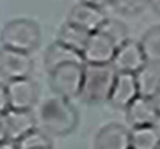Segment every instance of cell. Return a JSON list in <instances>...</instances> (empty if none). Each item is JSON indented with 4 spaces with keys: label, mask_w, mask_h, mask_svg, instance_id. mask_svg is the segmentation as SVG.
Instances as JSON below:
<instances>
[{
    "label": "cell",
    "mask_w": 160,
    "mask_h": 149,
    "mask_svg": "<svg viewBox=\"0 0 160 149\" xmlns=\"http://www.w3.org/2000/svg\"><path fill=\"white\" fill-rule=\"evenodd\" d=\"M37 122H39V130L49 136H65L78 128L79 111L70 100L55 96L41 105Z\"/></svg>",
    "instance_id": "obj_1"
},
{
    "label": "cell",
    "mask_w": 160,
    "mask_h": 149,
    "mask_svg": "<svg viewBox=\"0 0 160 149\" xmlns=\"http://www.w3.org/2000/svg\"><path fill=\"white\" fill-rule=\"evenodd\" d=\"M117 73L111 64L83 65V80L79 93L82 101L91 105L107 103Z\"/></svg>",
    "instance_id": "obj_2"
},
{
    "label": "cell",
    "mask_w": 160,
    "mask_h": 149,
    "mask_svg": "<svg viewBox=\"0 0 160 149\" xmlns=\"http://www.w3.org/2000/svg\"><path fill=\"white\" fill-rule=\"evenodd\" d=\"M41 28L30 18H16L8 21L0 34V42L4 48L31 54L41 45Z\"/></svg>",
    "instance_id": "obj_3"
},
{
    "label": "cell",
    "mask_w": 160,
    "mask_h": 149,
    "mask_svg": "<svg viewBox=\"0 0 160 149\" xmlns=\"http://www.w3.org/2000/svg\"><path fill=\"white\" fill-rule=\"evenodd\" d=\"M83 65L84 64H65L49 72L51 90L63 99L79 97L83 80Z\"/></svg>",
    "instance_id": "obj_4"
},
{
    "label": "cell",
    "mask_w": 160,
    "mask_h": 149,
    "mask_svg": "<svg viewBox=\"0 0 160 149\" xmlns=\"http://www.w3.org/2000/svg\"><path fill=\"white\" fill-rule=\"evenodd\" d=\"M6 86L8 108L13 110H31L39 97L38 83L31 77L10 80Z\"/></svg>",
    "instance_id": "obj_5"
},
{
    "label": "cell",
    "mask_w": 160,
    "mask_h": 149,
    "mask_svg": "<svg viewBox=\"0 0 160 149\" xmlns=\"http://www.w3.org/2000/svg\"><path fill=\"white\" fill-rule=\"evenodd\" d=\"M34 70V61L30 54L0 48V76L6 80H17L30 77Z\"/></svg>",
    "instance_id": "obj_6"
},
{
    "label": "cell",
    "mask_w": 160,
    "mask_h": 149,
    "mask_svg": "<svg viewBox=\"0 0 160 149\" xmlns=\"http://www.w3.org/2000/svg\"><path fill=\"white\" fill-rule=\"evenodd\" d=\"M117 51V45L101 31L88 35L82 56L84 64H111Z\"/></svg>",
    "instance_id": "obj_7"
},
{
    "label": "cell",
    "mask_w": 160,
    "mask_h": 149,
    "mask_svg": "<svg viewBox=\"0 0 160 149\" xmlns=\"http://www.w3.org/2000/svg\"><path fill=\"white\" fill-rule=\"evenodd\" d=\"M146 64L145 56L142 54L139 42L133 39H127L124 44H121L115 51L114 59L111 62L117 72L133 73L135 74Z\"/></svg>",
    "instance_id": "obj_8"
},
{
    "label": "cell",
    "mask_w": 160,
    "mask_h": 149,
    "mask_svg": "<svg viewBox=\"0 0 160 149\" xmlns=\"http://www.w3.org/2000/svg\"><path fill=\"white\" fill-rule=\"evenodd\" d=\"M107 20L104 10L100 7L86 3H78L70 8L68 14V23L87 31V33H96L100 30L104 21Z\"/></svg>",
    "instance_id": "obj_9"
},
{
    "label": "cell",
    "mask_w": 160,
    "mask_h": 149,
    "mask_svg": "<svg viewBox=\"0 0 160 149\" xmlns=\"http://www.w3.org/2000/svg\"><path fill=\"white\" fill-rule=\"evenodd\" d=\"M138 96L139 94L135 74L124 72L117 73L114 86L108 97V103L117 110H125Z\"/></svg>",
    "instance_id": "obj_10"
},
{
    "label": "cell",
    "mask_w": 160,
    "mask_h": 149,
    "mask_svg": "<svg viewBox=\"0 0 160 149\" xmlns=\"http://www.w3.org/2000/svg\"><path fill=\"white\" fill-rule=\"evenodd\" d=\"M6 132H7V141L16 142L21 136L28 134L30 131L35 130L37 122L35 114L31 110H13L8 108L4 114Z\"/></svg>",
    "instance_id": "obj_11"
},
{
    "label": "cell",
    "mask_w": 160,
    "mask_h": 149,
    "mask_svg": "<svg viewBox=\"0 0 160 149\" xmlns=\"http://www.w3.org/2000/svg\"><path fill=\"white\" fill-rule=\"evenodd\" d=\"M94 149H131L129 131L118 122H110L94 136Z\"/></svg>",
    "instance_id": "obj_12"
},
{
    "label": "cell",
    "mask_w": 160,
    "mask_h": 149,
    "mask_svg": "<svg viewBox=\"0 0 160 149\" xmlns=\"http://www.w3.org/2000/svg\"><path fill=\"white\" fill-rule=\"evenodd\" d=\"M125 118L131 127L135 128L145 127V125H155L160 117L149 97L138 96L125 108Z\"/></svg>",
    "instance_id": "obj_13"
},
{
    "label": "cell",
    "mask_w": 160,
    "mask_h": 149,
    "mask_svg": "<svg viewBox=\"0 0 160 149\" xmlns=\"http://www.w3.org/2000/svg\"><path fill=\"white\" fill-rule=\"evenodd\" d=\"M65 64H84L82 54L78 51L68 48L66 45L55 41L47 48L44 55V66L49 73L55 68Z\"/></svg>",
    "instance_id": "obj_14"
},
{
    "label": "cell",
    "mask_w": 160,
    "mask_h": 149,
    "mask_svg": "<svg viewBox=\"0 0 160 149\" xmlns=\"http://www.w3.org/2000/svg\"><path fill=\"white\" fill-rule=\"evenodd\" d=\"M138 94L142 97H152L160 86V65L145 64L135 73Z\"/></svg>",
    "instance_id": "obj_15"
},
{
    "label": "cell",
    "mask_w": 160,
    "mask_h": 149,
    "mask_svg": "<svg viewBox=\"0 0 160 149\" xmlns=\"http://www.w3.org/2000/svg\"><path fill=\"white\" fill-rule=\"evenodd\" d=\"M160 145V131L155 125L135 127L129 131L131 149H158Z\"/></svg>",
    "instance_id": "obj_16"
},
{
    "label": "cell",
    "mask_w": 160,
    "mask_h": 149,
    "mask_svg": "<svg viewBox=\"0 0 160 149\" xmlns=\"http://www.w3.org/2000/svg\"><path fill=\"white\" fill-rule=\"evenodd\" d=\"M88 35H90V33H87V31L82 30V28L76 27V25L66 21L59 28L58 39L56 41L66 45L68 48H72V49L82 54V51L86 47V42L88 39Z\"/></svg>",
    "instance_id": "obj_17"
},
{
    "label": "cell",
    "mask_w": 160,
    "mask_h": 149,
    "mask_svg": "<svg viewBox=\"0 0 160 149\" xmlns=\"http://www.w3.org/2000/svg\"><path fill=\"white\" fill-rule=\"evenodd\" d=\"M146 64L160 65V25L149 28L139 41Z\"/></svg>",
    "instance_id": "obj_18"
},
{
    "label": "cell",
    "mask_w": 160,
    "mask_h": 149,
    "mask_svg": "<svg viewBox=\"0 0 160 149\" xmlns=\"http://www.w3.org/2000/svg\"><path fill=\"white\" fill-rule=\"evenodd\" d=\"M17 149H44L52 146V139L42 130L35 128L14 142Z\"/></svg>",
    "instance_id": "obj_19"
},
{
    "label": "cell",
    "mask_w": 160,
    "mask_h": 149,
    "mask_svg": "<svg viewBox=\"0 0 160 149\" xmlns=\"http://www.w3.org/2000/svg\"><path fill=\"white\" fill-rule=\"evenodd\" d=\"M101 33H104L114 44L117 45V48L121 44H124L127 39H129V33H128V27L119 20L114 18H107L104 21V24L100 27Z\"/></svg>",
    "instance_id": "obj_20"
},
{
    "label": "cell",
    "mask_w": 160,
    "mask_h": 149,
    "mask_svg": "<svg viewBox=\"0 0 160 149\" xmlns=\"http://www.w3.org/2000/svg\"><path fill=\"white\" fill-rule=\"evenodd\" d=\"M110 4L121 16H138L149 6L148 0H111Z\"/></svg>",
    "instance_id": "obj_21"
},
{
    "label": "cell",
    "mask_w": 160,
    "mask_h": 149,
    "mask_svg": "<svg viewBox=\"0 0 160 149\" xmlns=\"http://www.w3.org/2000/svg\"><path fill=\"white\" fill-rule=\"evenodd\" d=\"M8 110L7 93H6V86L0 83V114H4Z\"/></svg>",
    "instance_id": "obj_22"
},
{
    "label": "cell",
    "mask_w": 160,
    "mask_h": 149,
    "mask_svg": "<svg viewBox=\"0 0 160 149\" xmlns=\"http://www.w3.org/2000/svg\"><path fill=\"white\" fill-rule=\"evenodd\" d=\"M7 141V132H6V122H4V116L0 114V144Z\"/></svg>",
    "instance_id": "obj_23"
},
{
    "label": "cell",
    "mask_w": 160,
    "mask_h": 149,
    "mask_svg": "<svg viewBox=\"0 0 160 149\" xmlns=\"http://www.w3.org/2000/svg\"><path fill=\"white\" fill-rule=\"evenodd\" d=\"M82 3H86V4H91V6H96V7H105L107 4H110L111 0H80Z\"/></svg>",
    "instance_id": "obj_24"
},
{
    "label": "cell",
    "mask_w": 160,
    "mask_h": 149,
    "mask_svg": "<svg viewBox=\"0 0 160 149\" xmlns=\"http://www.w3.org/2000/svg\"><path fill=\"white\" fill-rule=\"evenodd\" d=\"M150 100H152L153 105H155L156 111H158V114H159V117H160V86H159L158 90L155 91V94L150 97Z\"/></svg>",
    "instance_id": "obj_25"
},
{
    "label": "cell",
    "mask_w": 160,
    "mask_h": 149,
    "mask_svg": "<svg viewBox=\"0 0 160 149\" xmlns=\"http://www.w3.org/2000/svg\"><path fill=\"white\" fill-rule=\"evenodd\" d=\"M148 4L152 7V10L155 11L156 14L160 16V0H148Z\"/></svg>",
    "instance_id": "obj_26"
},
{
    "label": "cell",
    "mask_w": 160,
    "mask_h": 149,
    "mask_svg": "<svg viewBox=\"0 0 160 149\" xmlns=\"http://www.w3.org/2000/svg\"><path fill=\"white\" fill-rule=\"evenodd\" d=\"M0 149H17L14 142H10V141H6V142H2L0 144Z\"/></svg>",
    "instance_id": "obj_27"
},
{
    "label": "cell",
    "mask_w": 160,
    "mask_h": 149,
    "mask_svg": "<svg viewBox=\"0 0 160 149\" xmlns=\"http://www.w3.org/2000/svg\"><path fill=\"white\" fill-rule=\"evenodd\" d=\"M44 149H53V148H52V146H51V148H44Z\"/></svg>",
    "instance_id": "obj_28"
},
{
    "label": "cell",
    "mask_w": 160,
    "mask_h": 149,
    "mask_svg": "<svg viewBox=\"0 0 160 149\" xmlns=\"http://www.w3.org/2000/svg\"><path fill=\"white\" fill-rule=\"evenodd\" d=\"M158 149H160V145H159V148H158Z\"/></svg>",
    "instance_id": "obj_29"
}]
</instances>
